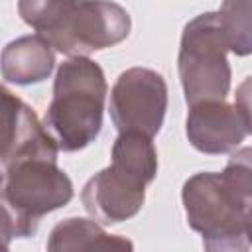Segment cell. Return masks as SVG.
<instances>
[{"label": "cell", "mask_w": 252, "mask_h": 252, "mask_svg": "<svg viewBox=\"0 0 252 252\" xmlns=\"http://www.w3.org/2000/svg\"><path fill=\"white\" fill-rule=\"evenodd\" d=\"M189 226L203 236L205 250L242 252L252 234L250 148L238 150L219 173L191 175L181 189Z\"/></svg>", "instance_id": "obj_1"}, {"label": "cell", "mask_w": 252, "mask_h": 252, "mask_svg": "<svg viewBox=\"0 0 252 252\" xmlns=\"http://www.w3.org/2000/svg\"><path fill=\"white\" fill-rule=\"evenodd\" d=\"M20 18L53 49L89 55L124 41L132 20L112 0H18Z\"/></svg>", "instance_id": "obj_2"}, {"label": "cell", "mask_w": 252, "mask_h": 252, "mask_svg": "<svg viewBox=\"0 0 252 252\" xmlns=\"http://www.w3.org/2000/svg\"><path fill=\"white\" fill-rule=\"evenodd\" d=\"M106 91L104 71L89 55L69 57L59 65L53 96L41 122L59 152H79L96 140Z\"/></svg>", "instance_id": "obj_3"}, {"label": "cell", "mask_w": 252, "mask_h": 252, "mask_svg": "<svg viewBox=\"0 0 252 252\" xmlns=\"http://www.w3.org/2000/svg\"><path fill=\"white\" fill-rule=\"evenodd\" d=\"M226 53L217 12H205L183 28L177 71L187 104L226 98L232 79Z\"/></svg>", "instance_id": "obj_4"}, {"label": "cell", "mask_w": 252, "mask_h": 252, "mask_svg": "<svg viewBox=\"0 0 252 252\" xmlns=\"http://www.w3.org/2000/svg\"><path fill=\"white\" fill-rule=\"evenodd\" d=\"M57 146L30 152L4 169L2 197L30 222L65 207L73 199V181L57 165Z\"/></svg>", "instance_id": "obj_5"}, {"label": "cell", "mask_w": 252, "mask_h": 252, "mask_svg": "<svg viewBox=\"0 0 252 252\" xmlns=\"http://www.w3.org/2000/svg\"><path fill=\"white\" fill-rule=\"evenodd\" d=\"M108 110L118 132H140L154 138L161 130L167 110L163 77L146 67L126 69L110 91Z\"/></svg>", "instance_id": "obj_6"}, {"label": "cell", "mask_w": 252, "mask_h": 252, "mask_svg": "<svg viewBox=\"0 0 252 252\" xmlns=\"http://www.w3.org/2000/svg\"><path fill=\"white\" fill-rule=\"evenodd\" d=\"M246 79L234 104L222 100H201L189 104L185 132L191 146L203 154L220 156L236 152L250 134V104Z\"/></svg>", "instance_id": "obj_7"}, {"label": "cell", "mask_w": 252, "mask_h": 252, "mask_svg": "<svg viewBox=\"0 0 252 252\" xmlns=\"http://www.w3.org/2000/svg\"><path fill=\"white\" fill-rule=\"evenodd\" d=\"M146 181L128 169L110 163L93 175L83 191L85 211L102 224H116L136 217L146 201Z\"/></svg>", "instance_id": "obj_8"}, {"label": "cell", "mask_w": 252, "mask_h": 252, "mask_svg": "<svg viewBox=\"0 0 252 252\" xmlns=\"http://www.w3.org/2000/svg\"><path fill=\"white\" fill-rule=\"evenodd\" d=\"M55 146L32 106L0 85V169L18 158Z\"/></svg>", "instance_id": "obj_9"}, {"label": "cell", "mask_w": 252, "mask_h": 252, "mask_svg": "<svg viewBox=\"0 0 252 252\" xmlns=\"http://www.w3.org/2000/svg\"><path fill=\"white\" fill-rule=\"evenodd\" d=\"M55 67L53 47L41 35H22L0 53V73L8 83L33 85L45 81Z\"/></svg>", "instance_id": "obj_10"}, {"label": "cell", "mask_w": 252, "mask_h": 252, "mask_svg": "<svg viewBox=\"0 0 252 252\" xmlns=\"http://www.w3.org/2000/svg\"><path fill=\"white\" fill-rule=\"evenodd\" d=\"M47 250H132L134 244L118 234H108L94 219L71 217L57 222L47 238Z\"/></svg>", "instance_id": "obj_11"}, {"label": "cell", "mask_w": 252, "mask_h": 252, "mask_svg": "<svg viewBox=\"0 0 252 252\" xmlns=\"http://www.w3.org/2000/svg\"><path fill=\"white\" fill-rule=\"evenodd\" d=\"M110 163H116L150 183L158 173V152L150 136L140 132H118Z\"/></svg>", "instance_id": "obj_12"}, {"label": "cell", "mask_w": 252, "mask_h": 252, "mask_svg": "<svg viewBox=\"0 0 252 252\" xmlns=\"http://www.w3.org/2000/svg\"><path fill=\"white\" fill-rule=\"evenodd\" d=\"M219 26L226 39L228 51L234 55H248L252 51L250 39V0H222L220 10L217 12Z\"/></svg>", "instance_id": "obj_13"}, {"label": "cell", "mask_w": 252, "mask_h": 252, "mask_svg": "<svg viewBox=\"0 0 252 252\" xmlns=\"http://www.w3.org/2000/svg\"><path fill=\"white\" fill-rule=\"evenodd\" d=\"M37 230V224L16 213L0 195V250H8L14 238H28Z\"/></svg>", "instance_id": "obj_14"}]
</instances>
